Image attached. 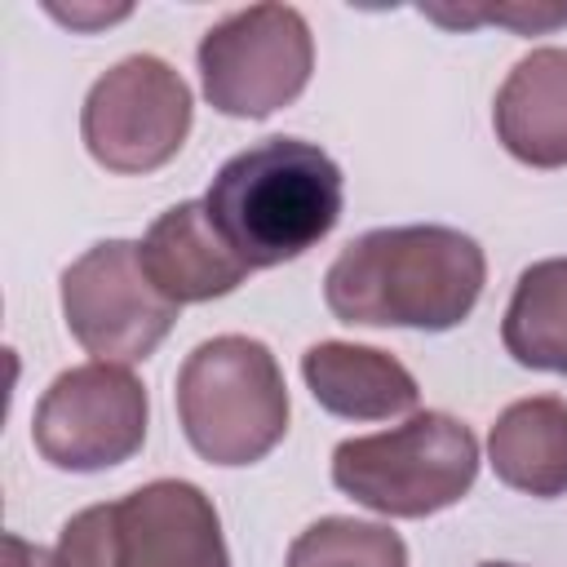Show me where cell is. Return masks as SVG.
<instances>
[{"mask_svg": "<svg viewBox=\"0 0 567 567\" xmlns=\"http://www.w3.org/2000/svg\"><path fill=\"white\" fill-rule=\"evenodd\" d=\"M177 416L213 465H248L288 430V390L275 354L252 337H213L177 372Z\"/></svg>", "mask_w": 567, "mask_h": 567, "instance_id": "cell-3", "label": "cell"}, {"mask_svg": "<svg viewBox=\"0 0 567 567\" xmlns=\"http://www.w3.org/2000/svg\"><path fill=\"white\" fill-rule=\"evenodd\" d=\"M492 470L532 496L567 492V403L554 394L523 399L501 412L487 439Z\"/></svg>", "mask_w": 567, "mask_h": 567, "instance_id": "cell-13", "label": "cell"}, {"mask_svg": "<svg viewBox=\"0 0 567 567\" xmlns=\"http://www.w3.org/2000/svg\"><path fill=\"white\" fill-rule=\"evenodd\" d=\"M474 474L478 443L443 412H416L385 434L346 439L332 452V483L359 505L394 518H421L456 505Z\"/></svg>", "mask_w": 567, "mask_h": 567, "instance_id": "cell-5", "label": "cell"}, {"mask_svg": "<svg viewBox=\"0 0 567 567\" xmlns=\"http://www.w3.org/2000/svg\"><path fill=\"white\" fill-rule=\"evenodd\" d=\"M501 332L518 363L567 372V257L523 270Z\"/></svg>", "mask_w": 567, "mask_h": 567, "instance_id": "cell-14", "label": "cell"}, {"mask_svg": "<svg viewBox=\"0 0 567 567\" xmlns=\"http://www.w3.org/2000/svg\"><path fill=\"white\" fill-rule=\"evenodd\" d=\"M62 315L97 363H137L173 328L168 301L142 266V244L106 239L62 275Z\"/></svg>", "mask_w": 567, "mask_h": 567, "instance_id": "cell-7", "label": "cell"}, {"mask_svg": "<svg viewBox=\"0 0 567 567\" xmlns=\"http://www.w3.org/2000/svg\"><path fill=\"white\" fill-rule=\"evenodd\" d=\"M288 567H408V549L381 523L319 518L292 540Z\"/></svg>", "mask_w": 567, "mask_h": 567, "instance_id": "cell-15", "label": "cell"}, {"mask_svg": "<svg viewBox=\"0 0 567 567\" xmlns=\"http://www.w3.org/2000/svg\"><path fill=\"white\" fill-rule=\"evenodd\" d=\"M301 377L328 412L350 416V421H381V416H399L416 408L412 372L372 346L319 341L306 350Z\"/></svg>", "mask_w": 567, "mask_h": 567, "instance_id": "cell-12", "label": "cell"}, {"mask_svg": "<svg viewBox=\"0 0 567 567\" xmlns=\"http://www.w3.org/2000/svg\"><path fill=\"white\" fill-rule=\"evenodd\" d=\"M35 447L58 470H106L146 439V390L120 363L62 372L35 408Z\"/></svg>", "mask_w": 567, "mask_h": 567, "instance_id": "cell-9", "label": "cell"}, {"mask_svg": "<svg viewBox=\"0 0 567 567\" xmlns=\"http://www.w3.org/2000/svg\"><path fill=\"white\" fill-rule=\"evenodd\" d=\"M62 567H230L213 501L195 483L159 478L62 527Z\"/></svg>", "mask_w": 567, "mask_h": 567, "instance_id": "cell-4", "label": "cell"}, {"mask_svg": "<svg viewBox=\"0 0 567 567\" xmlns=\"http://www.w3.org/2000/svg\"><path fill=\"white\" fill-rule=\"evenodd\" d=\"M80 124L97 164L115 173H151L177 155L190 128V89L168 62L133 53L89 89Z\"/></svg>", "mask_w": 567, "mask_h": 567, "instance_id": "cell-8", "label": "cell"}, {"mask_svg": "<svg viewBox=\"0 0 567 567\" xmlns=\"http://www.w3.org/2000/svg\"><path fill=\"white\" fill-rule=\"evenodd\" d=\"M204 208L248 270L279 266L337 226L341 168L301 137H266L221 164Z\"/></svg>", "mask_w": 567, "mask_h": 567, "instance_id": "cell-2", "label": "cell"}, {"mask_svg": "<svg viewBox=\"0 0 567 567\" xmlns=\"http://www.w3.org/2000/svg\"><path fill=\"white\" fill-rule=\"evenodd\" d=\"M142 266L168 301H208L244 284L248 266L213 226L199 199H182L155 217L142 239Z\"/></svg>", "mask_w": 567, "mask_h": 567, "instance_id": "cell-10", "label": "cell"}, {"mask_svg": "<svg viewBox=\"0 0 567 567\" xmlns=\"http://www.w3.org/2000/svg\"><path fill=\"white\" fill-rule=\"evenodd\" d=\"M310 27L288 4H252L199 40L204 93L226 115H270L310 80Z\"/></svg>", "mask_w": 567, "mask_h": 567, "instance_id": "cell-6", "label": "cell"}, {"mask_svg": "<svg viewBox=\"0 0 567 567\" xmlns=\"http://www.w3.org/2000/svg\"><path fill=\"white\" fill-rule=\"evenodd\" d=\"M483 567H514V563H483Z\"/></svg>", "mask_w": 567, "mask_h": 567, "instance_id": "cell-17", "label": "cell"}, {"mask_svg": "<svg viewBox=\"0 0 567 567\" xmlns=\"http://www.w3.org/2000/svg\"><path fill=\"white\" fill-rule=\"evenodd\" d=\"M4 567H62V563H58V554L27 545L22 536H4Z\"/></svg>", "mask_w": 567, "mask_h": 567, "instance_id": "cell-16", "label": "cell"}, {"mask_svg": "<svg viewBox=\"0 0 567 567\" xmlns=\"http://www.w3.org/2000/svg\"><path fill=\"white\" fill-rule=\"evenodd\" d=\"M496 133L536 168L567 164V49H532L496 93Z\"/></svg>", "mask_w": 567, "mask_h": 567, "instance_id": "cell-11", "label": "cell"}, {"mask_svg": "<svg viewBox=\"0 0 567 567\" xmlns=\"http://www.w3.org/2000/svg\"><path fill=\"white\" fill-rule=\"evenodd\" d=\"M483 270V248L452 226H385L341 248L323 292L346 323L439 332L474 310Z\"/></svg>", "mask_w": 567, "mask_h": 567, "instance_id": "cell-1", "label": "cell"}]
</instances>
